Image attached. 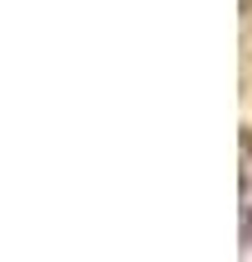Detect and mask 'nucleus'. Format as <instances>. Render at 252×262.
<instances>
[{"label":"nucleus","mask_w":252,"mask_h":262,"mask_svg":"<svg viewBox=\"0 0 252 262\" xmlns=\"http://www.w3.org/2000/svg\"><path fill=\"white\" fill-rule=\"evenodd\" d=\"M243 243L252 248V129L243 134Z\"/></svg>","instance_id":"f257e3e1"},{"label":"nucleus","mask_w":252,"mask_h":262,"mask_svg":"<svg viewBox=\"0 0 252 262\" xmlns=\"http://www.w3.org/2000/svg\"><path fill=\"white\" fill-rule=\"evenodd\" d=\"M243 5H247V0H243Z\"/></svg>","instance_id":"f03ea898"}]
</instances>
